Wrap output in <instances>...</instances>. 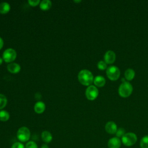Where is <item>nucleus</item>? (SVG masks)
I'll return each instance as SVG.
<instances>
[{
    "instance_id": "dca6fc26",
    "label": "nucleus",
    "mask_w": 148,
    "mask_h": 148,
    "mask_svg": "<svg viewBox=\"0 0 148 148\" xmlns=\"http://www.w3.org/2000/svg\"><path fill=\"white\" fill-rule=\"evenodd\" d=\"M10 9V6L8 2H1L0 3V13L1 14H6Z\"/></svg>"
},
{
    "instance_id": "f3484780",
    "label": "nucleus",
    "mask_w": 148,
    "mask_h": 148,
    "mask_svg": "<svg viewBox=\"0 0 148 148\" xmlns=\"http://www.w3.org/2000/svg\"><path fill=\"white\" fill-rule=\"evenodd\" d=\"M135 71L131 68L127 69L125 73H124V75H125V77L127 80H131L134 79V77H135Z\"/></svg>"
},
{
    "instance_id": "20e7f679",
    "label": "nucleus",
    "mask_w": 148,
    "mask_h": 148,
    "mask_svg": "<svg viewBox=\"0 0 148 148\" xmlns=\"http://www.w3.org/2000/svg\"><path fill=\"white\" fill-rule=\"evenodd\" d=\"M121 141L126 146H131L137 141V136L133 132H127L121 138Z\"/></svg>"
},
{
    "instance_id": "7ed1b4c3",
    "label": "nucleus",
    "mask_w": 148,
    "mask_h": 148,
    "mask_svg": "<svg viewBox=\"0 0 148 148\" xmlns=\"http://www.w3.org/2000/svg\"><path fill=\"white\" fill-rule=\"evenodd\" d=\"M16 135L20 142H25L29 140L31 136V132L27 127H21L18 130Z\"/></svg>"
},
{
    "instance_id": "bb28decb",
    "label": "nucleus",
    "mask_w": 148,
    "mask_h": 148,
    "mask_svg": "<svg viewBox=\"0 0 148 148\" xmlns=\"http://www.w3.org/2000/svg\"><path fill=\"white\" fill-rule=\"evenodd\" d=\"M40 148H49L48 145L47 144H43L42 146H41V147Z\"/></svg>"
},
{
    "instance_id": "9b49d317",
    "label": "nucleus",
    "mask_w": 148,
    "mask_h": 148,
    "mask_svg": "<svg viewBox=\"0 0 148 148\" xmlns=\"http://www.w3.org/2000/svg\"><path fill=\"white\" fill-rule=\"evenodd\" d=\"M7 69L9 72L13 74H16L20 71L21 66L17 63L12 62L7 65Z\"/></svg>"
},
{
    "instance_id": "9d476101",
    "label": "nucleus",
    "mask_w": 148,
    "mask_h": 148,
    "mask_svg": "<svg viewBox=\"0 0 148 148\" xmlns=\"http://www.w3.org/2000/svg\"><path fill=\"white\" fill-rule=\"evenodd\" d=\"M104 60L106 64H113L116 60L115 53L112 50L108 51L104 55Z\"/></svg>"
},
{
    "instance_id": "f257e3e1",
    "label": "nucleus",
    "mask_w": 148,
    "mask_h": 148,
    "mask_svg": "<svg viewBox=\"0 0 148 148\" xmlns=\"http://www.w3.org/2000/svg\"><path fill=\"white\" fill-rule=\"evenodd\" d=\"M78 80L84 86H90L94 81V77L92 73L87 69L81 70L78 73Z\"/></svg>"
},
{
    "instance_id": "a878e982",
    "label": "nucleus",
    "mask_w": 148,
    "mask_h": 148,
    "mask_svg": "<svg viewBox=\"0 0 148 148\" xmlns=\"http://www.w3.org/2000/svg\"><path fill=\"white\" fill-rule=\"evenodd\" d=\"M3 40L2 38L0 37V50L3 47Z\"/></svg>"
},
{
    "instance_id": "cd10ccee",
    "label": "nucleus",
    "mask_w": 148,
    "mask_h": 148,
    "mask_svg": "<svg viewBox=\"0 0 148 148\" xmlns=\"http://www.w3.org/2000/svg\"><path fill=\"white\" fill-rule=\"evenodd\" d=\"M2 62H3V59H2V58L0 57V65L2 64Z\"/></svg>"
},
{
    "instance_id": "f8f14e48",
    "label": "nucleus",
    "mask_w": 148,
    "mask_h": 148,
    "mask_svg": "<svg viewBox=\"0 0 148 148\" xmlns=\"http://www.w3.org/2000/svg\"><path fill=\"white\" fill-rule=\"evenodd\" d=\"M46 109V105L42 101H38L34 105V111L38 114H41L44 112Z\"/></svg>"
},
{
    "instance_id": "6e6552de",
    "label": "nucleus",
    "mask_w": 148,
    "mask_h": 148,
    "mask_svg": "<svg viewBox=\"0 0 148 148\" xmlns=\"http://www.w3.org/2000/svg\"><path fill=\"white\" fill-rule=\"evenodd\" d=\"M121 145V141L120 138L115 136L111 138L108 142V148H120Z\"/></svg>"
},
{
    "instance_id": "aec40b11",
    "label": "nucleus",
    "mask_w": 148,
    "mask_h": 148,
    "mask_svg": "<svg viewBox=\"0 0 148 148\" xmlns=\"http://www.w3.org/2000/svg\"><path fill=\"white\" fill-rule=\"evenodd\" d=\"M7 102L6 97L3 94H0V110L6 106Z\"/></svg>"
},
{
    "instance_id": "5701e85b",
    "label": "nucleus",
    "mask_w": 148,
    "mask_h": 148,
    "mask_svg": "<svg viewBox=\"0 0 148 148\" xmlns=\"http://www.w3.org/2000/svg\"><path fill=\"white\" fill-rule=\"evenodd\" d=\"M106 63L103 61H100L97 64V66L100 70H104L106 68Z\"/></svg>"
},
{
    "instance_id": "0eeeda50",
    "label": "nucleus",
    "mask_w": 148,
    "mask_h": 148,
    "mask_svg": "<svg viewBox=\"0 0 148 148\" xmlns=\"http://www.w3.org/2000/svg\"><path fill=\"white\" fill-rule=\"evenodd\" d=\"M85 94L88 100L93 101L96 99L98 95V90L95 86L90 85L86 88Z\"/></svg>"
},
{
    "instance_id": "c85d7f7f",
    "label": "nucleus",
    "mask_w": 148,
    "mask_h": 148,
    "mask_svg": "<svg viewBox=\"0 0 148 148\" xmlns=\"http://www.w3.org/2000/svg\"><path fill=\"white\" fill-rule=\"evenodd\" d=\"M74 2L76 3H78V2H80L81 1H74Z\"/></svg>"
},
{
    "instance_id": "39448f33",
    "label": "nucleus",
    "mask_w": 148,
    "mask_h": 148,
    "mask_svg": "<svg viewBox=\"0 0 148 148\" xmlns=\"http://www.w3.org/2000/svg\"><path fill=\"white\" fill-rule=\"evenodd\" d=\"M17 57V53L15 50L12 48L6 49L2 54V59L5 62L12 63Z\"/></svg>"
},
{
    "instance_id": "6ab92c4d",
    "label": "nucleus",
    "mask_w": 148,
    "mask_h": 148,
    "mask_svg": "<svg viewBox=\"0 0 148 148\" xmlns=\"http://www.w3.org/2000/svg\"><path fill=\"white\" fill-rule=\"evenodd\" d=\"M140 148H148V135L142 137L140 140Z\"/></svg>"
},
{
    "instance_id": "412c9836",
    "label": "nucleus",
    "mask_w": 148,
    "mask_h": 148,
    "mask_svg": "<svg viewBox=\"0 0 148 148\" xmlns=\"http://www.w3.org/2000/svg\"><path fill=\"white\" fill-rule=\"evenodd\" d=\"M125 134V131L123 128H119V129H117L116 132V137L120 138H122Z\"/></svg>"
},
{
    "instance_id": "4be33fe9",
    "label": "nucleus",
    "mask_w": 148,
    "mask_h": 148,
    "mask_svg": "<svg viewBox=\"0 0 148 148\" xmlns=\"http://www.w3.org/2000/svg\"><path fill=\"white\" fill-rule=\"evenodd\" d=\"M25 148H38L37 144L34 141H28L27 142Z\"/></svg>"
},
{
    "instance_id": "423d86ee",
    "label": "nucleus",
    "mask_w": 148,
    "mask_h": 148,
    "mask_svg": "<svg viewBox=\"0 0 148 148\" xmlns=\"http://www.w3.org/2000/svg\"><path fill=\"white\" fill-rule=\"evenodd\" d=\"M106 75L111 80H116L120 75L119 69L116 66H110L106 69Z\"/></svg>"
},
{
    "instance_id": "2eb2a0df",
    "label": "nucleus",
    "mask_w": 148,
    "mask_h": 148,
    "mask_svg": "<svg viewBox=\"0 0 148 148\" xmlns=\"http://www.w3.org/2000/svg\"><path fill=\"white\" fill-rule=\"evenodd\" d=\"M94 84L98 87H103L105 84V78L102 76H97L94 79L93 81Z\"/></svg>"
},
{
    "instance_id": "ddd939ff",
    "label": "nucleus",
    "mask_w": 148,
    "mask_h": 148,
    "mask_svg": "<svg viewBox=\"0 0 148 148\" xmlns=\"http://www.w3.org/2000/svg\"><path fill=\"white\" fill-rule=\"evenodd\" d=\"M41 138L42 140L46 143L51 142L53 139V136L48 131H43L41 134Z\"/></svg>"
},
{
    "instance_id": "393cba45",
    "label": "nucleus",
    "mask_w": 148,
    "mask_h": 148,
    "mask_svg": "<svg viewBox=\"0 0 148 148\" xmlns=\"http://www.w3.org/2000/svg\"><path fill=\"white\" fill-rule=\"evenodd\" d=\"M28 2L30 6L34 7L38 6L40 3V1L39 0H28Z\"/></svg>"
},
{
    "instance_id": "4468645a",
    "label": "nucleus",
    "mask_w": 148,
    "mask_h": 148,
    "mask_svg": "<svg viewBox=\"0 0 148 148\" xmlns=\"http://www.w3.org/2000/svg\"><path fill=\"white\" fill-rule=\"evenodd\" d=\"M51 7V2L49 0H43L39 3V8L42 10L46 11Z\"/></svg>"
},
{
    "instance_id": "f03ea898",
    "label": "nucleus",
    "mask_w": 148,
    "mask_h": 148,
    "mask_svg": "<svg viewBox=\"0 0 148 148\" xmlns=\"http://www.w3.org/2000/svg\"><path fill=\"white\" fill-rule=\"evenodd\" d=\"M132 90V86L129 82H124L119 86V94L121 97L127 98L131 94Z\"/></svg>"
},
{
    "instance_id": "b1692460",
    "label": "nucleus",
    "mask_w": 148,
    "mask_h": 148,
    "mask_svg": "<svg viewBox=\"0 0 148 148\" xmlns=\"http://www.w3.org/2000/svg\"><path fill=\"white\" fill-rule=\"evenodd\" d=\"M11 148H25V146L20 142H16L12 145Z\"/></svg>"
},
{
    "instance_id": "1a4fd4ad",
    "label": "nucleus",
    "mask_w": 148,
    "mask_h": 148,
    "mask_svg": "<svg viewBox=\"0 0 148 148\" xmlns=\"http://www.w3.org/2000/svg\"><path fill=\"white\" fill-rule=\"evenodd\" d=\"M105 129L106 132H108V134H115L117 130V127L116 124L114 122L109 121L105 124Z\"/></svg>"
},
{
    "instance_id": "a211bd4d",
    "label": "nucleus",
    "mask_w": 148,
    "mask_h": 148,
    "mask_svg": "<svg viewBox=\"0 0 148 148\" xmlns=\"http://www.w3.org/2000/svg\"><path fill=\"white\" fill-rule=\"evenodd\" d=\"M10 115L8 112L4 110H0V121H6L9 119Z\"/></svg>"
}]
</instances>
